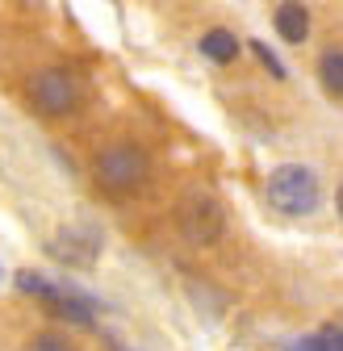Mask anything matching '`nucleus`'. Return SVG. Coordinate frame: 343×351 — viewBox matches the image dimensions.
<instances>
[{
  "instance_id": "obj_1",
  "label": "nucleus",
  "mask_w": 343,
  "mask_h": 351,
  "mask_svg": "<svg viewBox=\"0 0 343 351\" xmlns=\"http://www.w3.org/2000/svg\"><path fill=\"white\" fill-rule=\"evenodd\" d=\"M97 180L101 189L126 197V193H139L147 180H151V159L143 147L134 143H109L101 155H97Z\"/></svg>"
},
{
  "instance_id": "obj_2",
  "label": "nucleus",
  "mask_w": 343,
  "mask_h": 351,
  "mask_svg": "<svg viewBox=\"0 0 343 351\" xmlns=\"http://www.w3.org/2000/svg\"><path fill=\"white\" fill-rule=\"evenodd\" d=\"M318 176L306 163H281L268 171V201L281 213H314L318 209Z\"/></svg>"
},
{
  "instance_id": "obj_3",
  "label": "nucleus",
  "mask_w": 343,
  "mask_h": 351,
  "mask_svg": "<svg viewBox=\"0 0 343 351\" xmlns=\"http://www.w3.org/2000/svg\"><path fill=\"white\" fill-rule=\"evenodd\" d=\"M176 226H180V234H185L193 247L218 243V239H222V226H226L218 197L205 193V189H189V193L180 197V205H176Z\"/></svg>"
},
{
  "instance_id": "obj_4",
  "label": "nucleus",
  "mask_w": 343,
  "mask_h": 351,
  "mask_svg": "<svg viewBox=\"0 0 343 351\" xmlns=\"http://www.w3.org/2000/svg\"><path fill=\"white\" fill-rule=\"evenodd\" d=\"M34 105H38L42 113H51V117L71 113V109L80 105V84H75V75L63 71V67L38 71V75H34Z\"/></svg>"
},
{
  "instance_id": "obj_5",
  "label": "nucleus",
  "mask_w": 343,
  "mask_h": 351,
  "mask_svg": "<svg viewBox=\"0 0 343 351\" xmlns=\"http://www.w3.org/2000/svg\"><path fill=\"white\" fill-rule=\"evenodd\" d=\"M51 251H55L59 259H67V263L88 268V263L97 259V251H101V234H97L93 226H71V230H63V234L51 243Z\"/></svg>"
},
{
  "instance_id": "obj_6",
  "label": "nucleus",
  "mask_w": 343,
  "mask_h": 351,
  "mask_svg": "<svg viewBox=\"0 0 343 351\" xmlns=\"http://www.w3.org/2000/svg\"><path fill=\"white\" fill-rule=\"evenodd\" d=\"M272 21H276V34L285 42H293V47H297V42H306V34H310V13L302 5H281Z\"/></svg>"
},
{
  "instance_id": "obj_7",
  "label": "nucleus",
  "mask_w": 343,
  "mask_h": 351,
  "mask_svg": "<svg viewBox=\"0 0 343 351\" xmlns=\"http://www.w3.org/2000/svg\"><path fill=\"white\" fill-rule=\"evenodd\" d=\"M201 55L205 59H213V63H235L239 59V38L230 34V29H209V34H201Z\"/></svg>"
},
{
  "instance_id": "obj_8",
  "label": "nucleus",
  "mask_w": 343,
  "mask_h": 351,
  "mask_svg": "<svg viewBox=\"0 0 343 351\" xmlns=\"http://www.w3.org/2000/svg\"><path fill=\"white\" fill-rule=\"evenodd\" d=\"M318 75H322V88L331 97H343V51H322Z\"/></svg>"
},
{
  "instance_id": "obj_9",
  "label": "nucleus",
  "mask_w": 343,
  "mask_h": 351,
  "mask_svg": "<svg viewBox=\"0 0 343 351\" xmlns=\"http://www.w3.org/2000/svg\"><path fill=\"white\" fill-rule=\"evenodd\" d=\"M29 351H75V347H71L67 339H59V335H38Z\"/></svg>"
},
{
  "instance_id": "obj_10",
  "label": "nucleus",
  "mask_w": 343,
  "mask_h": 351,
  "mask_svg": "<svg viewBox=\"0 0 343 351\" xmlns=\"http://www.w3.org/2000/svg\"><path fill=\"white\" fill-rule=\"evenodd\" d=\"M255 55H260V63H264V67H268L276 80H285V63H281V59H276V55L264 47V42H255Z\"/></svg>"
},
{
  "instance_id": "obj_11",
  "label": "nucleus",
  "mask_w": 343,
  "mask_h": 351,
  "mask_svg": "<svg viewBox=\"0 0 343 351\" xmlns=\"http://www.w3.org/2000/svg\"><path fill=\"white\" fill-rule=\"evenodd\" d=\"M339 217H343V184H339Z\"/></svg>"
},
{
  "instance_id": "obj_12",
  "label": "nucleus",
  "mask_w": 343,
  "mask_h": 351,
  "mask_svg": "<svg viewBox=\"0 0 343 351\" xmlns=\"http://www.w3.org/2000/svg\"><path fill=\"white\" fill-rule=\"evenodd\" d=\"M339 339H343V326H339Z\"/></svg>"
}]
</instances>
